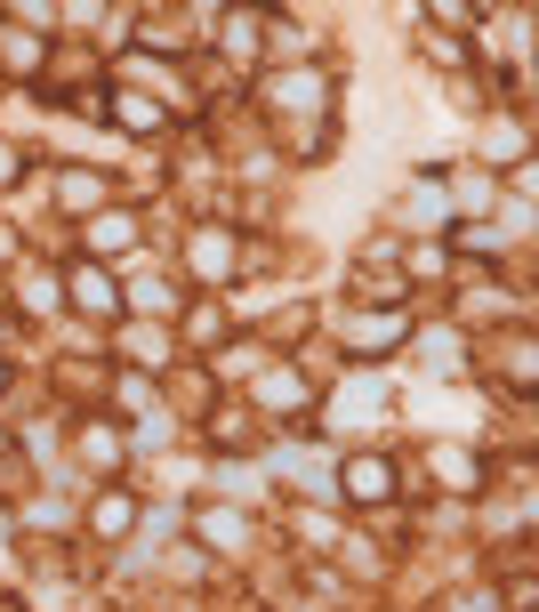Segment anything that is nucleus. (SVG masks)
Listing matches in <instances>:
<instances>
[{"instance_id": "obj_3", "label": "nucleus", "mask_w": 539, "mask_h": 612, "mask_svg": "<svg viewBox=\"0 0 539 612\" xmlns=\"http://www.w3.org/2000/svg\"><path fill=\"white\" fill-rule=\"evenodd\" d=\"M9 178H16V161H9V146H0V186H9Z\"/></svg>"}, {"instance_id": "obj_2", "label": "nucleus", "mask_w": 539, "mask_h": 612, "mask_svg": "<svg viewBox=\"0 0 539 612\" xmlns=\"http://www.w3.org/2000/svg\"><path fill=\"white\" fill-rule=\"evenodd\" d=\"M81 306H89V315H106V306H113V291H106V274H81Z\"/></svg>"}, {"instance_id": "obj_1", "label": "nucleus", "mask_w": 539, "mask_h": 612, "mask_svg": "<svg viewBox=\"0 0 539 612\" xmlns=\"http://www.w3.org/2000/svg\"><path fill=\"white\" fill-rule=\"evenodd\" d=\"M387 492H395V467L387 460H355L346 467V500H387Z\"/></svg>"}]
</instances>
